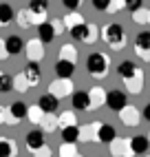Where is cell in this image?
I'll use <instances>...</instances> for the list:
<instances>
[{
	"instance_id": "cell-18",
	"label": "cell",
	"mask_w": 150,
	"mask_h": 157,
	"mask_svg": "<svg viewBox=\"0 0 150 157\" xmlns=\"http://www.w3.org/2000/svg\"><path fill=\"white\" fill-rule=\"evenodd\" d=\"M97 128H99V122H91L86 126L80 128V140L82 142H97Z\"/></svg>"
},
{
	"instance_id": "cell-3",
	"label": "cell",
	"mask_w": 150,
	"mask_h": 157,
	"mask_svg": "<svg viewBox=\"0 0 150 157\" xmlns=\"http://www.w3.org/2000/svg\"><path fill=\"white\" fill-rule=\"evenodd\" d=\"M69 33H71L73 40H77V42H95V38H97V25L82 22L77 27L69 29Z\"/></svg>"
},
{
	"instance_id": "cell-23",
	"label": "cell",
	"mask_w": 150,
	"mask_h": 157,
	"mask_svg": "<svg viewBox=\"0 0 150 157\" xmlns=\"http://www.w3.org/2000/svg\"><path fill=\"white\" fill-rule=\"evenodd\" d=\"M62 20H64V25H66V29H73V27L82 25V22H86V20H84V16L77 11V9H75V11H69Z\"/></svg>"
},
{
	"instance_id": "cell-31",
	"label": "cell",
	"mask_w": 150,
	"mask_h": 157,
	"mask_svg": "<svg viewBox=\"0 0 150 157\" xmlns=\"http://www.w3.org/2000/svg\"><path fill=\"white\" fill-rule=\"evenodd\" d=\"M60 157H77L80 155V151H77V146H75V142H64L62 146H60Z\"/></svg>"
},
{
	"instance_id": "cell-4",
	"label": "cell",
	"mask_w": 150,
	"mask_h": 157,
	"mask_svg": "<svg viewBox=\"0 0 150 157\" xmlns=\"http://www.w3.org/2000/svg\"><path fill=\"white\" fill-rule=\"evenodd\" d=\"M135 53L139 56V60L150 62V31H141L135 38Z\"/></svg>"
},
{
	"instance_id": "cell-17",
	"label": "cell",
	"mask_w": 150,
	"mask_h": 157,
	"mask_svg": "<svg viewBox=\"0 0 150 157\" xmlns=\"http://www.w3.org/2000/svg\"><path fill=\"white\" fill-rule=\"evenodd\" d=\"M115 137H117L115 126H111V124H99V128H97V142L99 144H111Z\"/></svg>"
},
{
	"instance_id": "cell-13",
	"label": "cell",
	"mask_w": 150,
	"mask_h": 157,
	"mask_svg": "<svg viewBox=\"0 0 150 157\" xmlns=\"http://www.w3.org/2000/svg\"><path fill=\"white\" fill-rule=\"evenodd\" d=\"M38 104L42 106V111H44V113H55L58 106H60V98H58V95H53V93H44V95L40 98Z\"/></svg>"
},
{
	"instance_id": "cell-37",
	"label": "cell",
	"mask_w": 150,
	"mask_h": 157,
	"mask_svg": "<svg viewBox=\"0 0 150 157\" xmlns=\"http://www.w3.org/2000/svg\"><path fill=\"white\" fill-rule=\"evenodd\" d=\"M148 16H150V9H137V11H133V20L137 25H146Z\"/></svg>"
},
{
	"instance_id": "cell-8",
	"label": "cell",
	"mask_w": 150,
	"mask_h": 157,
	"mask_svg": "<svg viewBox=\"0 0 150 157\" xmlns=\"http://www.w3.org/2000/svg\"><path fill=\"white\" fill-rule=\"evenodd\" d=\"M24 51H27V58L31 62H40L42 58H44V42H42L40 38L29 40V42L24 44Z\"/></svg>"
},
{
	"instance_id": "cell-2",
	"label": "cell",
	"mask_w": 150,
	"mask_h": 157,
	"mask_svg": "<svg viewBox=\"0 0 150 157\" xmlns=\"http://www.w3.org/2000/svg\"><path fill=\"white\" fill-rule=\"evenodd\" d=\"M86 71L95 78H106L111 71V60L106 53H99V51H95L86 58Z\"/></svg>"
},
{
	"instance_id": "cell-26",
	"label": "cell",
	"mask_w": 150,
	"mask_h": 157,
	"mask_svg": "<svg viewBox=\"0 0 150 157\" xmlns=\"http://www.w3.org/2000/svg\"><path fill=\"white\" fill-rule=\"evenodd\" d=\"M13 18H16L13 7L9 5V2H0V25H9Z\"/></svg>"
},
{
	"instance_id": "cell-16",
	"label": "cell",
	"mask_w": 150,
	"mask_h": 157,
	"mask_svg": "<svg viewBox=\"0 0 150 157\" xmlns=\"http://www.w3.org/2000/svg\"><path fill=\"white\" fill-rule=\"evenodd\" d=\"M124 84H126V89H128V93H141L144 91V71H139L137 75H133V78H126L124 80Z\"/></svg>"
},
{
	"instance_id": "cell-14",
	"label": "cell",
	"mask_w": 150,
	"mask_h": 157,
	"mask_svg": "<svg viewBox=\"0 0 150 157\" xmlns=\"http://www.w3.org/2000/svg\"><path fill=\"white\" fill-rule=\"evenodd\" d=\"M139 71H141V69H139L133 60H122V62H119V67H117V73H119V78H122V80L137 75Z\"/></svg>"
},
{
	"instance_id": "cell-28",
	"label": "cell",
	"mask_w": 150,
	"mask_h": 157,
	"mask_svg": "<svg viewBox=\"0 0 150 157\" xmlns=\"http://www.w3.org/2000/svg\"><path fill=\"white\" fill-rule=\"evenodd\" d=\"M16 89V80L13 75H9V73H2L0 71V93H9Z\"/></svg>"
},
{
	"instance_id": "cell-27",
	"label": "cell",
	"mask_w": 150,
	"mask_h": 157,
	"mask_svg": "<svg viewBox=\"0 0 150 157\" xmlns=\"http://www.w3.org/2000/svg\"><path fill=\"white\" fill-rule=\"evenodd\" d=\"M9 111L13 113V117H16L18 122H22V120L27 117V113H29V106H27L24 102H13L11 106H9Z\"/></svg>"
},
{
	"instance_id": "cell-32",
	"label": "cell",
	"mask_w": 150,
	"mask_h": 157,
	"mask_svg": "<svg viewBox=\"0 0 150 157\" xmlns=\"http://www.w3.org/2000/svg\"><path fill=\"white\" fill-rule=\"evenodd\" d=\"M60 58L62 60H71V62H77V49L73 44H64L60 49Z\"/></svg>"
},
{
	"instance_id": "cell-35",
	"label": "cell",
	"mask_w": 150,
	"mask_h": 157,
	"mask_svg": "<svg viewBox=\"0 0 150 157\" xmlns=\"http://www.w3.org/2000/svg\"><path fill=\"white\" fill-rule=\"evenodd\" d=\"M13 80H16V91H18V93H27V91L31 89L29 80H27V75H24V71H22V73H18Z\"/></svg>"
},
{
	"instance_id": "cell-9",
	"label": "cell",
	"mask_w": 150,
	"mask_h": 157,
	"mask_svg": "<svg viewBox=\"0 0 150 157\" xmlns=\"http://www.w3.org/2000/svg\"><path fill=\"white\" fill-rule=\"evenodd\" d=\"M71 104H73V111H88L91 109V95H88V91H73Z\"/></svg>"
},
{
	"instance_id": "cell-29",
	"label": "cell",
	"mask_w": 150,
	"mask_h": 157,
	"mask_svg": "<svg viewBox=\"0 0 150 157\" xmlns=\"http://www.w3.org/2000/svg\"><path fill=\"white\" fill-rule=\"evenodd\" d=\"M44 111H42L40 104H36V106H29V113H27V120L31 124H42V117H44Z\"/></svg>"
},
{
	"instance_id": "cell-22",
	"label": "cell",
	"mask_w": 150,
	"mask_h": 157,
	"mask_svg": "<svg viewBox=\"0 0 150 157\" xmlns=\"http://www.w3.org/2000/svg\"><path fill=\"white\" fill-rule=\"evenodd\" d=\"M130 146H133L135 155H144L148 151V146H150V140L144 137V135H135V137H130Z\"/></svg>"
},
{
	"instance_id": "cell-44",
	"label": "cell",
	"mask_w": 150,
	"mask_h": 157,
	"mask_svg": "<svg viewBox=\"0 0 150 157\" xmlns=\"http://www.w3.org/2000/svg\"><path fill=\"white\" fill-rule=\"evenodd\" d=\"M33 155H44V157H47V155H51V148L44 144V146H40L38 151H33Z\"/></svg>"
},
{
	"instance_id": "cell-42",
	"label": "cell",
	"mask_w": 150,
	"mask_h": 157,
	"mask_svg": "<svg viewBox=\"0 0 150 157\" xmlns=\"http://www.w3.org/2000/svg\"><path fill=\"white\" fill-rule=\"evenodd\" d=\"M80 2H82V0H62V5L66 7L69 11H75V9L80 7Z\"/></svg>"
},
{
	"instance_id": "cell-1",
	"label": "cell",
	"mask_w": 150,
	"mask_h": 157,
	"mask_svg": "<svg viewBox=\"0 0 150 157\" xmlns=\"http://www.w3.org/2000/svg\"><path fill=\"white\" fill-rule=\"evenodd\" d=\"M102 40L106 44H108L113 51H122L124 47H126V40H128V36H126V31H124V27L122 25H117V22H111V25H104V29H102Z\"/></svg>"
},
{
	"instance_id": "cell-47",
	"label": "cell",
	"mask_w": 150,
	"mask_h": 157,
	"mask_svg": "<svg viewBox=\"0 0 150 157\" xmlns=\"http://www.w3.org/2000/svg\"><path fill=\"white\" fill-rule=\"evenodd\" d=\"M148 140H150V135H148Z\"/></svg>"
},
{
	"instance_id": "cell-36",
	"label": "cell",
	"mask_w": 150,
	"mask_h": 157,
	"mask_svg": "<svg viewBox=\"0 0 150 157\" xmlns=\"http://www.w3.org/2000/svg\"><path fill=\"white\" fill-rule=\"evenodd\" d=\"M0 124H9V126H16L18 120L13 117V113H11V111H7L5 106H0Z\"/></svg>"
},
{
	"instance_id": "cell-19",
	"label": "cell",
	"mask_w": 150,
	"mask_h": 157,
	"mask_svg": "<svg viewBox=\"0 0 150 157\" xmlns=\"http://www.w3.org/2000/svg\"><path fill=\"white\" fill-rule=\"evenodd\" d=\"M55 36H58V33H55V27H53V22H42V25H38V38H40L44 44H49Z\"/></svg>"
},
{
	"instance_id": "cell-12",
	"label": "cell",
	"mask_w": 150,
	"mask_h": 157,
	"mask_svg": "<svg viewBox=\"0 0 150 157\" xmlns=\"http://www.w3.org/2000/svg\"><path fill=\"white\" fill-rule=\"evenodd\" d=\"M27 148L33 153V151H38L40 146H44V131H40V128H33L31 133H27Z\"/></svg>"
},
{
	"instance_id": "cell-15",
	"label": "cell",
	"mask_w": 150,
	"mask_h": 157,
	"mask_svg": "<svg viewBox=\"0 0 150 157\" xmlns=\"http://www.w3.org/2000/svg\"><path fill=\"white\" fill-rule=\"evenodd\" d=\"M73 73H75V62L62 60V58L55 62V75L58 78H73Z\"/></svg>"
},
{
	"instance_id": "cell-5",
	"label": "cell",
	"mask_w": 150,
	"mask_h": 157,
	"mask_svg": "<svg viewBox=\"0 0 150 157\" xmlns=\"http://www.w3.org/2000/svg\"><path fill=\"white\" fill-rule=\"evenodd\" d=\"M49 93L58 95L60 100L73 95V82H71V78H58L55 82H51V84H49Z\"/></svg>"
},
{
	"instance_id": "cell-39",
	"label": "cell",
	"mask_w": 150,
	"mask_h": 157,
	"mask_svg": "<svg viewBox=\"0 0 150 157\" xmlns=\"http://www.w3.org/2000/svg\"><path fill=\"white\" fill-rule=\"evenodd\" d=\"M122 7H126V0H111L108 13H117V11H122Z\"/></svg>"
},
{
	"instance_id": "cell-34",
	"label": "cell",
	"mask_w": 150,
	"mask_h": 157,
	"mask_svg": "<svg viewBox=\"0 0 150 157\" xmlns=\"http://www.w3.org/2000/svg\"><path fill=\"white\" fill-rule=\"evenodd\" d=\"M29 9L33 13H47L49 11V0H29Z\"/></svg>"
},
{
	"instance_id": "cell-38",
	"label": "cell",
	"mask_w": 150,
	"mask_h": 157,
	"mask_svg": "<svg viewBox=\"0 0 150 157\" xmlns=\"http://www.w3.org/2000/svg\"><path fill=\"white\" fill-rule=\"evenodd\" d=\"M144 7V0H126V7L124 9H128V11H137V9H141Z\"/></svg>"
},
{
	"instance_id": "cell-45",
	"label": "cell",
	"mask_w": 150,
	"mask_h": 157,
	"mask_svg": "<svg viewBox=\"0 0 150 157\" xmlns=\"http://www.w3.org/2000/svg\"><path fill=\"white\" fill-rule=\"evenodd\" d=\"M141 115H144V120H148V122H150V104H146V106H144Z\"/></svg>"
},
{
	"instance_id": "cell-43",
	"label": "cell",
	"mask_w": 150,
	"mask_h": 157,
	"mask_svg": "<svg viewBox=\"0 0 150 157\" xmlns=\"http://www.w3.org/2000/svg\"><path fill=\"white\" fill-rule=\"evenodd\" d=\"M7 56H9V51H7V40L0 38V60H5Z\"/></svg>"
},
{
	"instance_id": "cell-6",
	"label": "cell",
	"mask_w": 150,
	"mask_h": 157,
	"mask_svg": "<svg viewBox=\"0 0 150 157\" xmlns=\"http://www.w3.org/2000/svg\"><path fill=\"white\" fill-rule=\"evenodd\" d=\"M111 155L113 157H130L133 153V146H130V137H115L111 142Z\"/></svg>"
},
{
	"instance_id": "cell-10",
	"label": "cell",
	"mask_w": 150,
	"mask_h": 157,
	"mask_svg": "<svg viewBox=\"0 0 150 157\" xmlns=\"http://www.w3.org/2000/svg\"><path fill=\"white\" fill-rule=\"evenodd\" d=\"M119 120H122L124 126H137L139 124V111L135 106H130V104H126L119 111Z\"/></svg>"
},
{
	"instance_id": "cell-20",
	"label": "cell",
	"mask_w": 150,
	"mask_h": 157,
	"mask_svg": "<svg viewBox=\"0 0 150 157\" xmlns=\"http://www.w3.org/2000/svg\"><path fill=\"white\" fill-rule=\"evenodd\" d=\"M88 95H91V109H99L102 104L106 102V95H108V93H106L102 86H93L88 91Z\"/></svg>"
},
{
	"instance_id": "cell-7",
	"label": "cell",
	"mask_w": 150,
	"mask_h": 157,
	"mask_svg": "<svg viewBox=\"0 0 150 157\" xmlns=\"http://www.w3.org/2000/svg\"><path fill=\"white\" fill-rule=\"evenodd\" d=\"M126 93H122L119 89H113V91H108V95H106V106H108L111 111H115V113H119L124 106H126Z\"/></svg>"
},
{
	"instance_id": "cell-41",
	"label": "cell",
	"mask_w": 150,
	"mask_h": 157,
	"mask_svg": "<svg viewBox=\"0 0 150 157\" xmlns=\"http://www.w3.org/2000/svg\"><path fill=\"white\" fill-rule=\"evenodd\" d=\"M53 22V27H55V33L60 36V33H64V29H66V25H64V20H60V18H55V20H51Z\"/></svg>"
},
{
	"instance_id": "cell-46",
	"label": "cell",
	"mask_w": 150,
	"mask_h": 157,
	"mask_svg": "<svg viewBox=\"0 0 150 157\" xmlns=\"http://www.w3.org/2000/svg\"><path fill=\"white\" fill-rule=\"evenodd\" d=\"M148 25H150V16H148Z\"/></svg>"
},
{
	"instance_id": "cell-40",
	"label": "cell",
	"mask_w": 150,
	"mask_h": 157,
	"mask_svg": "<svg viewBox=\"0 0 150 157\" xmlns=\"http://www.w3.org/2000/svg\"><path fill=\"white\" fill-rule=\"evenodd\" d=\"M91 2L97 11H108V7H111V0H91Z\"/></svg>"
},
{
	"instance_id": "cell-25",
	"label": "cell",
	"mask_w": 150,
	"mask_h": 157,
	"mask_svg": "<svg viewBox=\"0 0 150 157\" xmlns=\"http://www.w3.org/2000/svg\"><path fill=\"white\" fill-rule=\"evenodd\" d=\"M62 131V140L64 142H77L80 140V126L77 124H71V126H64Z\"/></svg>"
},
{
	"instance_id": "cell-11",
	"label": "cell",
	"mask_w": 150,
	"mask_h": 157,
	"mask_svg": "<svg viewBox=\"0 0 150 157\" xmlns=\"http://www.w3.org/2000/svg\"><path fill=\"white\" fill-rule=\"evenodd\" d=\"M24 75H27V80H29V84H31V86H38V84H40V80H42L40 62H31V60H29V64L24 67Z\"/></svg>"
},
{
	"instance_id": "cell-21",
	"label": "cell",
	"mask_w": 150,
	"mask_h": 157,
	"mask_svg": "<svg viewBox=\"0 0 150 157\" xmlns=\"http://www.w3.org/2000/svg\"><path fill=\"white\" fill-rule=\"evenodd\" d=\"M7 51H9V56L22 53V51H24V40L20 36H9L7 38Z\"/></svg>"
},
{
	"instance_id": "cell-33",
	"label": "cell",
	"mask_w": 150,
	"mask_h": 157,
	"mask_svg": "<svg viewBox=\"0 0 150 157\" xmlns=\"http://www.w3.org/2000/svg\"><path fill=\"white\" fill-rule=\"evenodd\" d=\"M58 120H60V128H64V126H71V124H77V115L73 111H64L62 115H58Z\"/></svg>"
},
{
	"instance_id": "cell-30",
	"label": "cell",
	"mask_w": 150,
	"mask_h": 157,
	"mask_svg": "<svg viewBox=\"0 0 150 157\" xmlns=\"http://www.w3.org/2000/svg\"><path fill=\"white\" fill-rule=\"evenodd\" d=\"M18 148H16V144L11 140H5V137H0V157H11L16 155Z\"/></svg>"
},
{
	"instance_id": "cell-24",
	"label": "cell",
	"mask_w": 150,
	"mask_h": 157,
	"mask_svg": "<svg viewBox=\"0 0 150 157\" xmlns=\"http://www.w3.org/2000/svg\"><path fill=\"white\" fill-rule=\"evenodd\" d=\"M55 128H60V120H58V115L47 113L44 117H42V131H44V133H51V131H55Z\"/></svg>"
}]
</instances>
